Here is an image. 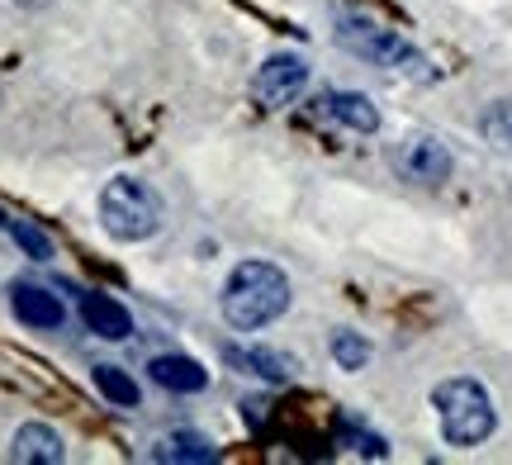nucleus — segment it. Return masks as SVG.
<instances>
[{
  "instance_id": "obj_1",
  "label": "nucleus",
  "mask_w": 512,
  "mask_h": 465,
  "mask_svg": "<svg viewBox=\"0 0 512 465\" xmlns=\"http://www.w3.org/2000/svg\"><path fill=\"white\" fill-rule=\"evenodd\" d=\"M290 309V280L271 261H238L223 285V318L238 333H261Z\"/></svg>"
},
{
  "instance_id": "obj_2",
  "label": "nucleus",
  "mask_w": 512,
  "mask_h": 465,
  "mask_svg": "<svg viewBox=\"0 0 512 465\" xmlns=\"http://www.w3.org/2000/svg\"><path fill=\"white\" fill-rule=\"evenodd\" d=\"M432 409L441 418V437L451 442V447H479V442H489L498 428V409L489 390L470 380V375H451V380H441L437 390H432Z\"/></svg>"
},
{
  "instance_id": "obj_3",
  "label": "nucleus",
  "mask_w": 512,
  "mask_h": 465,
  "mask_svg": "<svg viewBox=\"0 0 512 465\" xmlns=\"http://www.w3.org/2000/svg\"><path fill=\"white\" fill-rule=\"evenodd\" d=\"M100 219H105V233L119 242H143L162 228V195L147 186V181H133V176H119L105 186L100 195Z\"/></svg>"
},
{
  "instance_id": "obj_4",
  "label": "nucleus",
  "mask_w": 512,
  "mask_h": 465,
  "mask_svg": "<svg viewBox=\"0 0 512 465\" xmlns=\"http://www.w3.org/2000/svg\"><path fill=\"white\" fill-rule=\"evenodd\" d=\"M337 43L347 48L351 57H361L370 67H389V72H413V76H427V57L399 38L394 29H384L375 19H361V15H347L337 24Z\"/></svg>"
},
{
  "instance_id": "obj_5",
  "label": "nucleus",
  "mask_w": 512,
  "mask_h": 465,
  "mask_svg": "<svg viewBox=\"0 0 512 465\" xmlns=\"http://www.w3.org/2000/svg\"><path fill=\"white\" fill-rule=\"evenodd\" d=\"M389 162L399 171V181H408V186H441V181H451V167H456L451 152H446V143H437L432 133L403 138Z\"/></svg>"
},
{
  "instance_id": "obj_6",
  "label": "nucleus",
  "mask_w": 512,
  "mask_h": 465,
  "mask_svg": "<svg viewBox=\"0 0 512 465\" xmlns=\"http://www.w3.org/2000/svg\"><path fill=\"white\" fill-rule=\"evenodd\" d=\"M304 86H309V62L294 57V53L266 57L252 76V95L266 105V110H285V105H294V100L304 95Z\"/></svg>"
},
{
  "instance_id": "obj_7",
  "label": "nucleus",
  "mask_w": 512,
  "mask_h": 465,
  "mask_svg": "<svg viewBox=\"0 0 512 465\" xmlns=\"http://www.w3.org/2000/svg\"><path fill=\"white\" fill-rule=\"evenodd\" d=\"M10 309H15V318L24 328H38V333L67 323L62 299H57L53 290H43V285H29V280H15V285H10Z\"/></svg>"
},
{
  "instance_id": "obj_8",
  "label": "nucleus",
  "mask_w": 512,
  "mask_h": 465,
  "mask_svg": "<svg viewBox=\"0 0 512 465\" xmlns=\"http://www.w3.org/2000/svg\"><path fill=\"white\" fill-rule=\"evenodd\" d=\"M318 110L328 114L332 124H342L351 133H375L380 129V110H375V100L361 91H328L318 100Z\"/></svg>"
},
{
  "instance_id": "obj_9",
  "label": "nucleus",
  "mask_w": 512,
  "mask_h": 465,
  "mask_svg": "<svg viewBox=\"0 0 512 465\" xmlns=\"http://www.w3.org/2000/svg\"><path fill=\"white\" fill-rule=\"evenodd\" d=\"M223 361H228L233 371L256 375V380H271V385H285V380L299 371L290 356L266 352V347H238V342H228V347H223Z\"/></svg>"
},
{
  "instance_id": "obj_10",
  "label": "nucleus",
  "mask_w": 512,
  "mask_h": 465,
  "mask_svg": "<svg viewBox=\"0 0 512 465\" xmlns=\"http://www.w3.org/2000/svg\"><path fill=\"white\" fill-rule=\"evenodd\" d=\"M10 461H24V465H62L67 461V447L48 423H24L15 432V447H10Z\"/></svg>"
},
{
  "instance_id": "obj_11",
  "label": "nucleus",
  "mask_w": 512,
  "mask_h": 465,
  "mask_svg": "<svg viewBox=\"0 0 512 465\" xmlns=\"http://www.w3.org/2000/svg\"><path fill=\"white\" fill-rule=\"evenodd\" d=\"M81 318H86V328H91L95 337H110V342H124L128 333H133V314H128L119 299L110 295H81Z\"/></svg>"
},
{
  "instance_id": "obj_12",
  "label": "nucleus",
  "mask_w": 512,
  "mask_h": 465,
  "mask_svg": "<svg viewBox=\"0 0 512 465\" xmlns=\"http://www.w3.org/2000/svg\"><path fill=\"white\" fill-rule=\"evenodd\" d=\"M147 375L171 394H200L209 385V371H204L200 361H190V356H157L147 366Z\"/></svg>"
},
{
  "instance_id": "obj_13",
  "label": "nucleus",
  "mask_w": 512,
  "mask_h": 465,
  "mask_svg": "<svg viewBox=\"0 0 512 465\" xmlns=\"http://www.w3.org/2000/svg\"><path fill=\"white\" fill-rule=\"evenodd\" d=\"M152 461H195V465H209L219 461V447H209L200 432H171L152 447Z\"/></svg>"
},
{
  "instance_id": "obj_14",
  "label": "nucleus",
  "mask_w": 512,
  "mask_h": 465,
  "mask_svg": "<svg viewBox=\"0 0 512 465\" xmlns=\"http://www.w3.org/2000/svg\"><path fill=\"white\" fill-rule=\"evenodd\" d=\"M479 133L494 152H508L512 157V100H494L489 110L479 114Z\"/></svg>"
},
{
  "instance_id": "obj_15",
  "label": "nucleus",
  "mask_w": 512,
  "mask_h": 465,
  "mask_svg": "<svg viewBox=\"0 0 512 465\" xmlns=\"http://www.w3.org/2000/svg\"><path fill=\"white\" fill-rule=\"evenodd\" d=\"M95 390L105 394L110 404H119V409L138 404V380L128 371H119V366H95Z\"/></svg>"
},
{
  "instance_id": "obj_16",
  "label": "nucleus",
  "mask_w": 512,
  "mask_h": 465,
  "mask_svg": "<svg viewBox=\"0 0 512 465\" xmlns=\"http://www.w3.org/2000/svg\"><path fill=\"white\" fill-rule=\"evenodd\" d=\"M332 361H337L342 371H361L370 361V342L361 333H351V328H337V333H332Z\"/></svg>"
},
{
  "instance_id": "obj_17",
  "label": "nucleus",
  "mask_w": 512,
  "mask_h": 465,
  "mask_svg": "<svg viewBox=\"0 0 512 465\" xmlns=\"http://www.w3.org/2000/svg\"><path fill=\"white\" fill-rule=\"evenodd\" d=\"M5 233H10V238H15L34 261H53V238H48L43 228L24 224V219H10V224H5Z\"/></svg>"
},
{
  "instance_id": "obj_18",
  "label": "nucleus",
  "mask_w": 512,
  "mask_h": 465,
  "mask_svg": "<svg viewBox=\"0 0 512 465\" xmlns=\"http://www.w3.org/2000/svg\"><path fill=\"white\" fill-rule=\"evenodd\" d=\"M342 437H347V442L361 451V456H370V461H384V456H389V442H384L380 432L361 428L356 418H342Z\"/></svg>"
},
{
  "instance_id": "obj_19",
  "label": "nucleus",
  "mask_w": 512,
  "mask_h": 465,
  "mask_svg": "<svg viewBox=\"0 0 512 465\" xmlns=\"http://www.w3.org/2000/svg\"><path fill=\"white\" fill-rule=\"evenodd\" d=\"M19 5H48V0H19Z\"/></svg>"
},
{
  "instance_id": "obj_20",
  "label": "nucleus",
  "mask_w": 512,
  "mask_h": 465,
  "mask_svg": "<svg viewBox=\"0 0 512 465\" xmlns=\"http://www.w3.org/2000/svg\"><path fill=\"white\" fill-rule=\"evenodd\" d=\"M5 224H10V219H5V214H0V228H5Z\"/></svg>"
}]
</instances>
